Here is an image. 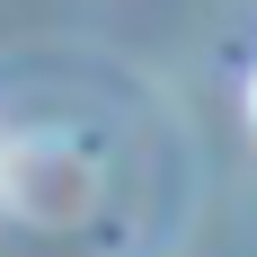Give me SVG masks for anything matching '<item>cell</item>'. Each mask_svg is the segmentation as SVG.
I'll use <instances>...</instances> for the list:
<instances>
[{"instance_id":"1","label":"cell","mask_w":257,"mask_h":257,"mask_svg":"<svg viewBox=\"0 0 257 257\" xmlns=\"http://www.w3.org/2000/svg\"><path fill=\"white\" fill-rule=\"evenodd\" d=\"M248 115H257V80H248Z\"/></svg>"}]
</instances>
